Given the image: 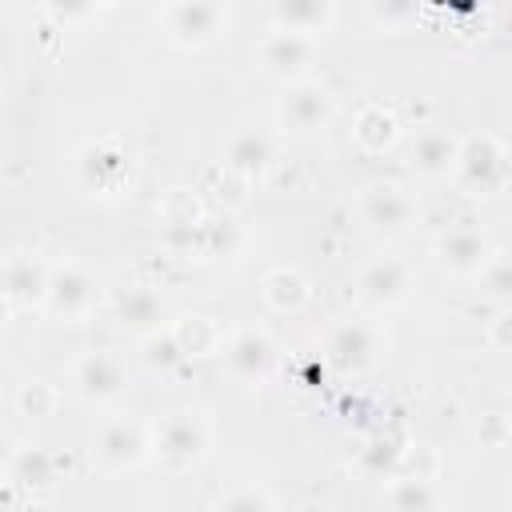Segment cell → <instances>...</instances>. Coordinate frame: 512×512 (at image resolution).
Returning a JSON list of instances; mask_svg holds the SVG:
<instances>
[{
  "label": "cell",
  "instance_id": "obj_5",
  "mask_svg": "<svg viewBox=\"0 0 512 512\" xmlns=\"http://www.w3.org/2000/svg\"><path fill=\"white\" fill-rule=\"evenodd\" d=\"M384 328L372 320H340L324 332V360L344 372V376H360L368 368L380 364L384 356Z\"/></svg>",
  "mask_w": 512,
  "mask_h": 512
},
{
  "label": "cell",
  "instance_id": "obj_23",
  "mask_svg": "<svg viewBox=\"0 0 512 512\" xmlns=\"http://www.w3.org/2000/svg\"><path fill=\"white\" fill-rule=\"evenodd\" d=\"M160 316H164V296L152 284H136V288L116 296V320L124 328H140L144 332V328L160 324Z\"/></svg>",
  "mask_w": 512,
  "mask_h": 512
},
{
  "label": "cell",
  "instance_id": "obj_9",
  "mask_svg": "<svg viewBox=\"0 0 512 512\" xmlns=\"http://www.w3.org/2000/svg\"><path fill=\"white\" fill-rule=\"evenodd\" d=\"M312 60H316V40H308L300 32H284V28H268L252 48V64L264 76L284 80V84H300L308 76Z\"/></svg>",
  "mask_w": 512,
  "mask_h": 512
},
{
  "label": "cell",
  "instance_id": "obj_36",
  "mask_svg": "<svg viewBox=\"0 0 512 512\" xmlns=\"http://www.w3.org/2000/svg\"><path fill=\"white\" fill-rule=\"evenodd\" d=\"M488 340H492L496 348L512 352V308H508V312H496V316H492V324H488Z\"/></svg>",
  "mask_w": 512,
  "mask_h": 512
},
{
  "label": "cell",
  "instance_id": "obj_35",
  "mask_svg": "<svg viewBox=\"0 0 512 512\" xmlns=\"http://www.w3.org/2000/svg\"><path fill=\"white\" fill-rule=\"evenodd\" d=\"M368 16L380 24H400V20H412L416 8L412 4H368Z\"/></svg>",
  "mask_w": 512,
  "mask_h": 512
},
{
  "label": "cell",
  "instance_id": "obj_28",
  "mask_svg": "<svg viewBox=\"0 0 512 512\" xmlns=\"http://www.w3.org/2000/svg\"><path fill=\"white\" fill-rule=\"evenodd\" d=\"M248 176H240V172H232V168H224V164H216V168H208V192L216 196V204L224 208V212H232V208H240L244 200H248Z\"/></svg>",
  "mask_w": 512,
  "mask_h": 512
},
{
  "label": "cell",
  "instance_id": "obj_2",
  "mask_svg": "<svg viewBox=\"0 0 512 512\" xmlns=\"http://www.w3.org/2000/svg\"><path fill=\"white\" fill-rule=\"evenodd\" d=\"M156 24H160V32H164L176 48L200 52V48H212L216 40L228 36L232 16H228V8L216 4V0H176V4H160Z\"/></svg>",
  "mask_w": 512,
  "mask_h": 512
},
{
  "label": "cell",
  "instance_id": "obj_15",
  "mask_svg": "<svg viewBox=\"0 0 512 512\" xmlns=\"http://www.w3.org/2000/svg\"><path fill=\"white\" fill-rule=\"evenodd\" d=\"M96 308V280L80 264H56L44 312L56 320H84Z\"/></svg>",
  "mask_w": 512,
  "mask_h": 512
},
{
  "label": "cell",
  "instance_id": "obj_29",
  "mask_svg": "<svg viewBox=\"0 0 512 512\" xmlns=\"http://www.w3.org/2000/svg\"><path fill=\"white\" fill-rule=\"evenodd\" d=\"M244 244V232L232 216H216V220H204V252L208 256H236Z\"/></svg>",
  "mask_w": 512,
  "mask_h": 512
},
{
  "label": "cell",
  "instance_id": "obj_3",
  "mask_svg": "<svg viewBox=\"0 0 512 512\" xmlns=\"http://www.w3.org/2000/svg\"><path fill=\"white\" fill-rule=\"evenodd\" d=\"M152 456V424L140 416H104L92 432V460L104 472H132Z\"/></svg>",
  "mask_w": 512,
  "mask_h": 512
},
{
  "label": "cell",
  "instance_id": "obj_19",
  "mask_svg": "<svg viewBox=\"0 0 512 512\" xmlns=\"http://www.w3.org/2000/svg\"><path fill=\"white\" fill-rule=\"evenodd\" d=\"M396 140H400V120H396L392 108H384V104H364V108L356 112V120H352V144H356L360 152L380 156V152H388Z\"/></svg>",
  "mask_w": 512,
  "mask_h": 512
},
{
  "label": "cell",
  "instance_id": "obj_27",
  "mask_svg": "<svg viewBox=\"0 0 512 512\" xmlns=\"http://www.w3.org/2000/svg\"><path fill=\"white\" fill-rule=\"evenodd\" d=\"M400 456H404V448H400L392 436H376V440H368V444L360 448V468H364L368 476L392 480L396 468H400Z\"/></svg>",
  "mask_w": 512,
  "mask_h": 512
},
{
  "label": "cell",
  "instance_id": "obj_17",
  "mask_svg": "<svg viewBox=\"0 0 512 512\" xmlns=\"http://www.w3.org/2000/svg\"><path fill=\"white\" fill-rule=\"evenodd\" d=\"M220 164L240 172V176H248V180H256L276 164V140L264 128H236L224 140V160Z\"/></svg>",
  "mask_w": 512,
  "mask_h": 512
},
{
  "label": "cell",
  "instance_id": "obj_6",
  "mask_svg": "<svg viewBox=\"0 0 512 512\" xmlns=\"http://www.w3.org/2000/svg\"><path fill=\"white\" fill-rule=\"evenodd\" d=\"M412 284H416V272H412L408 260H400V256H376V260H368V264L356 268L352 296L368 312H388V308H396V304H404L412 296Z\"/></svg>",
  "mask_w": 512,
  "mask_h": 512
},
{
  "label": "cell",
  "instance_id": "obj_25",
  "mask_svg": "<svg viewBox=\"0 0 512 512\" xmlns=\"http://www.w3.org/2000/svg\"><path fill=\"white\" fill-rule=\"evenodd\" d=\"M160 220L168 232H196L204 228V204H200V192L192 188H168L160 196Z\"/></svg>",
  "mask_w": 512,
  "mask_h": 512
},
{
  "label": "cell",
  "instance_id": "obj_1",
  "mask_svg": "<svg viewBox=\"0 0 512 512\" xmlns=\"http://www.w3.org/2000/svg\"><path fill=\"white\" fill-rule=\"evenodd\" d=\"M212 452V428L200 412L176 408L152 424V456L164 472H192Z\"/></svg>",
  "mask_w": 512,
  "mask_h": 512
},
{
  "label": "cell",
  "instance_id": "obj_37",
  "mask_svg": "<svg viewBox=\"0 0 512 512\" xmlns=\"http://www.w3.org/2000/svg\"><path fill=\"white\" fill-rule=\"evenodd\" d=\"M44 12H48L52 20L68 24V20H84V16H92L96 8H92V4H64V8H60V4H44Z\"/></svg>",
  "mask_w": 512,
  "mask_h": 512
},
{
  "label": "cell",
  "instance_id": "obj_21",
  "mask_svg": "<svg viewBox=\"0 0 512 512\" xmlns=\"http://www.w3.org/2000/svg\"><path fill=\"white\" fill-rule=\"evenodd\" d=\"M260 296H264V304L272 312H300L308 304L312 288H308V280L296 268H272L260 280Z\"/></svg>",
  "mask_w": 512,
  "mask_h": 512
},
{
  "label": "cell",
  "instance_id": "obj_32",
  "mask_svg": "<svg viewBox=\"0 0 512 512\" xmlns=\"http://www.w3.org/2000/svg\"><path fill=\"white\" fill-rule=\"evenodd\" d=\"M476 280H480V292L492 296V300L512 296V252H496Z\"/></svg>",
  "mask_w": 512,
  "mask_h": 512
},
{
  "label": "cell",
  "instance_id": "obj_38",
  "mask_svg": "<svg viewBox=\"0 0 512 512\" xmlns=\"http://www.w3.org/2000/svg\"><path fill=\"white\" fill-rule=\"evenodd\" d=\"M16 512H56V508H52L48 500H36V496H28V500H24Z\"/></svg>",
  "mask_w": 512,
  "mask_h": 512
},
{
  "label": "cell",
  "instance_id": "obj_20",
  "mask_svg": "<svg viewBox=\"0 0 512 512\" xmlns=\"http://www.w3.org/2000/svg\"><path fill=\"white\" fill-rule=\"evenodd\" d=\"M168 332H172L176 348L184 352V360H188V356H212V352L224 348V328H220L212 316H204V312H184V316H176V320L168 324Z\"/></svg>",
  "mask_w": 512,
  "mask_h": 512
},
{
  "label": "cell",
  "instance_id": "obj_10",
  "mask_svg": "<svg viewBox=\"0 0 512 512\" xmlns=\"http://www.w3.org/2000/svg\"><path fill=\"white\" fill-rule=\"evenodd\" d=\"M356 216H360L364 228L392 236V232H404V228L412 224L416 200H412V192H408L404 184H396V180H372V184H364V188L356 192Z\"/></svg>",
  "mask_w": 512,
  "mask_h": 512
},
{
  "label": "cell",
  "instance_id": "obj_26",
  "mask_svg": "<svg viewBox=\"0 0 512 512\" xmlns=\"http://www.w3.org/2000/svg\"><path fill=\"white\" fill-rule=\"evenodd\" d=\"M16 408H20V416H28V420H44V416H52V412L60 408V392H56V384H48L44 376H28V380L20 384V392H16Z\"/></svg>",
  "mask_w": 512,
  "mask_h": 512
},
{
  "label": "cell",
  "instance_id": "obj_16",
  "mask_svg": "<svg viewBox=\"0 0 512 512\" xmlns=\"http://www.w3.org/2000/svg\"><path fill=\"white\" fill-rule=\"evenodd\" d=\"M492 256H496V248L480 228H448L436 240V260L452 276H480Z\"/></svg>",
  "mask_w": 512,
  "mask_h": 512
},
{
  "label": "cell",
  "instance_id": "obj_18",
  "mask_svg": "<svg viewBox=\"0 0 512 512\" xmlns=\"http://www.w3.org/2000/svg\"><path fill=\"white\" fill-rule=\"evenodd\" d=\"M332 24H336V4L332 0H280V4H272V28L300 32V36L316 40Z\"/></svg>",
  "mask_w": 512,
  "mask_h": 512
},
{
  "label": "cell",
  "instance_id": "obj_11",
  "mask_svg": "<svg viewBox=\"0 0 512 512\" xmlns=\"http://www.w3.org/2000/svg\"><path fill=\"white\" fill-rule=\"evenodd\" d=\"M332 116H336V96L324 84H312V80L288 84L284 96L276 100V124L284 132H296V136L328 128Z\"/></svg>",
  "mask_w": 512,
  "mask_h": 512
},
{
  "label": "cell",
  "instance_id": "obj_12",
  "mask_svg": "<svg viewBox=\"0 0 512 512\" xmlns=\"http://www.w3.org/2000/svg\"><path fill=\"white\" fill-rule=\"evenodd\" d=\"M48 284H52V268L36 252H8L4 260V308L8 312L44 308Z\"/></svg>",
  "mask_w": 512,
  "mask_h": 512
},
{
  "label": "cell",
  "instance_id": "obj_4",
  "mask_svg": "<svg viewBox=\"0 0 512 512\" xmlns=\"http://www.w3.org/2000/svg\"><path fill=\"white\" fill-rule=\"evenodd\" d=\"M452 180L468 196H492V192H500L504 180H508V152H504V144L492 132L460 136V156H456Z\"/></svg>",
  "mask_w": 512,
  "mask_h": 512
},
{
  "label": "cell",
  "instance_id": "obj_30",
  "mask_svg": "<svg viewBox=\"0 0 512 512\" xmlns=\"http://www.w3.org/2000/svg\"><path fill=\"white\" fill-rule=\"evenodd\" d=\"M440 468H444V460H440V452L432 448V444H408L404 448V456H400V468H396V476H408V480H436L440 476Z\"/></svg>",
  "mask_w": 512,
  "mask_h": 512
},
{
  "label": "cell",
  "instance_id": "obj_22",
  "mask_svg": "<svg viewBox=\"0 0 512 512\" xmlns=\"http://www.w3.org/2000/svg\"><path fill=\"white\" fill-rule=\"evenodd\" d=\"M8 480H16L20 488L28 492H40V488H52L56 484V460L44 452V448H12L8 452Z\"/></svg>",
  "mask_w": 512,
  "mask_h": 512
},
{
  "label": "cell",
  "instance_id": "obj_31",
  "mask_svg": "<svg viewBox=\"0 0 512 512\" xmlns=\"http://www.w3.org/2000/svg\"><path fill=\"white\" fill-rule=\"evenodd\" d=\"M216 512H276L272 496L256 484H240V488H228L216 504Z\"/></svg>",
  "mask_w": 512,
  "mask_h": 512
},
{
  "label": "cell",
  "instance_id": "obj_8",
  "mask_svg": "<svg viewBox=\"0 0 512 512\" xmlns=\"http://www.w3.org/2000/svg\"><path fill=\"white\" fill-rule=\"evenodd\" d=\"M72 388L84 404H116L120 396H128L132 380H128V360L112 348H92L84 356H76L72 364Z\"/></svg>",
  "mask_w": 512,
  "mask_h": 512
},
{
  "label": "cell",
  "instance_id": "obj_13",
  "mask_svg": "<svg viewBox=\"0 0 512 512\" xmlns=\"http://www.w3.org/2000/svg\"><path fill=\"white\" fill-rule=\"evenodd\" d=\"M456 156H460V136L452 128L424 124L408 140V168L420 180H448L456 172Z\"/></svg>",
  "mask_w": 512,
  "mask_h": 512
},
{
  "label": "cell",
  "instance_id": "obj_24",
  "mask_svg": "<svg viewBox=\"0 0 512 512\" xmlns=\"http://www.w3.org/2000/svg\"><path fill=\"white\" fill-rule=\"evenodd\" d=\"M380 508L384 512H436V484L392 476V480H384Z\"/></svg>",
  "mask_w": 512,
  "mask_h": 512
},
{
  "label": "cell",
  "instance_id": "obj_14",
  "mask_svg": "<svg viewBox=\"0 0 512 512\" xmlns=\"http://www.w3.org/2000/svg\"><path fill=\"white\" fill-rule=\"evenodd\" d=\"M224 360L240 384H264L276 364V344L264 328H236L224 344Z\"/></svg>",
  "mask_w": 512,
  "mask_h": 512
},
{
  "label": "cell",
  "instance_id": "obj_7",
  "mask_svg": "<svg viewBox=\"0 0 512 512\" xmlns=\"http://www.w3.org/2000/svg\"><path fill=\"white\" fill-rule=\"evenodd\" d=\"M128 172H132V156H128V148H124L120 140H112V136L88 140V144L72 156V176H76V184H80L84 192H92V196H116V192L124 188Z\"/></svg>",
  "mask_w": 512,
  "mask_h": 512
},
{
  "label": "cell",
  "instance_id": "obj_33",
  "mask_svg": "<svg viewBox=\"0 0 512 512\" xmlns=\"http://www.w3.org/2000/svg\"><path fill=\"white\" fill-rule=\"evenodd\" d=\"M476 440H480V448H504L512 440V420L504 412H480L476 416Z\"/></svg>",
  "mask_w": 512,
  "mask_h": 512
},
{
  "label": "cell",
  "instance_id": "obj_34",
  "mask_svg": "<svg viewBox=\"0 0 512 512\" xmlns=\"http://www.w3.org/2000/svg\"><path fill=\"white\" fill-rule=\"evenodd\" d=\"M144 360H148L152 368H172V364L184 360V352L176 348L172 332H160V336H148V340H144Z\"/></svg>",
  "mask_w": 512,
  "mask_h": 512
}]
</instances>
